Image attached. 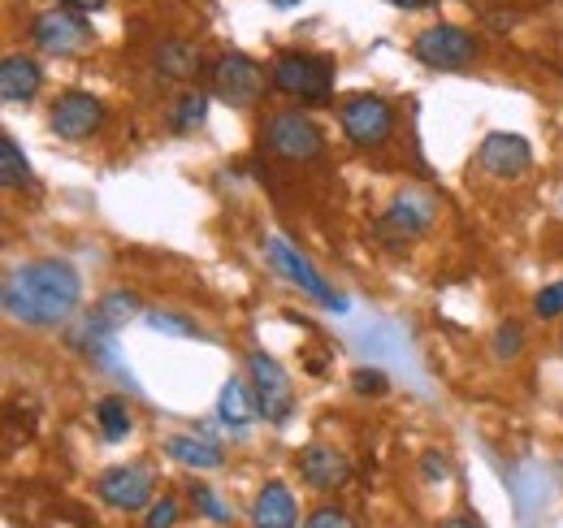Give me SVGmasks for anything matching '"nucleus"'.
<instances>
[{
    "instance_id": "nucleus-12",
    "label": "nucleus",
    "mask_w": 563,
    "mask_h": 528,
    "mask_svg": "<svg viewBox=\"0 0 563 528\" xmlns=\"http://www.w3.org/2000/svg\"><path fill=\"white\" fill-rule=\"evenodd\" d=\"M295 468H299L303 485L317 490V494H334V490H343V485L352 481V460H347L339 447H325V442L303 447Z\"/></svg>"
},
{
    "instance_id": "nucleus-22",
    "label": "nucleus",
    "mask_w": 563,
    "mask_h": 528,
    "mask_svg": "<svg viewBox=\"0 0 563 528\" xmlns=\"http://www.w3.org/2000/svg\"><path fill=\"white\" fill-rule=\"evenodd\" d=\"M26 183H31V165H26L22 147H18L9 134H0V187H4V191H18V187H26Z\"/></svg>"
},
{
    "instance_id": "nucleus-30",
    "label": "nucleus",
    "mask_w": 563,
    "mask_h": 528,
    "mask_svg": "<svg viewBox=\"0 0 563 528\" xmlns=\"http://www.w3.org/2000/svg\"><path fill=\"white\" fill-rule=\"evenodd\" d=\"M386 373L382 369H355L352 373V391L355 395H386Z\"/></svg>"
},
{
    "instance_id": "nucleus-6",
    "label": "nucleus",
    "mask_w": 563,
    "mask_h": 528,
    "mask_svg": "<svg viewBox=\"0 0 563 528\" xmlns=\"http://www.w3.org/2000/svg\"><path fill=\"white\" fill-rule=\"evenodd\" d=\"M247 382H252L256 403H261V420L286 425L295 411V386H290V373L269 351H247Z\"/></svg>"
},
{
    "instance_id": "nucleus-28",
    "label": "nucleus",
    "mask_w": 563,
    "mask_h": 528,
    "mask_svg": "<svg viewBox=\"0 0 563 528\" xmlns=\"http://www.w3.org/2000/svg\"><path fill=\"white\" fill-rule=\"evenodd\" d=\"M533 317L538 321H560L563 317V282H551L533 295Z\"/></svg>"
},
{
    "instance_id": "nucleus-27",
    "label": "nucleus",
    "mask_w": 563,
    "mask_h": 528,
    "mask_svg": "<svg viewBox=\"0 0 563 528\" xmlns=\"http://www.w3.org/2000/svg\"><path fill=\"white\" fill-rule=\"evenodd\" d=\"M178 520H183V503L174 494L152 498V507L143 512V528H178Z\"/></svg>"
},
{
    "instance_id": "nucleus-36",
    "label": "nucleus",
    "mask_w": 563,
    "mask_h": 528,
    "mask_svg": "<svg viewBox=\"0 0 563 528\" xmlns=\"http://www.w3.org/2000/svg\"><path fill=\"white\" fill-rule=\"evenodd\" d=\"M560 351H563V330H560Z\"/></svg>"
},
{
    "instance_id": "nucleus-32",
    "label": "nucleus",
    "mask_w": 563,
    "mask_h": 528,
    "mask_svg": "<svg viewBox=\"0 0 563 528\" xmlns=\"http://www.w3.org/2000/svg\"><path fill=\"white\" fill-rule=\"evenodd\" d=\"M62 9H74V13H96V9H104V0H57Z\"/></svg>"
},
{
    "instance_id": "nucleus-4",
    "label": "nucleus",
    "mask_w": 563,
    "mask_h": 528,
    "mask_svg": "<svg viewBox=\"0 0 563 528\" xmlns=\"http://www.w3.org/2000/svg\"><path fill=\"white\" fill-rule=\"evenodd\" d=\"M412 57L429 69H446V74H460L482 57V44L464 31V26H451V22H438V26H424L421 35L412 40Z\"/></svg>"
},
{
    "instance_id": "nucleus-26",
    "label": "nucleus",
    "mask_w": 563,
    "mask_h": 528,
    "mask_svg": "<svg viewBox=\"0 0 563 528\" xmlns=\"http://www.w3.org/2000/svg\"><path fill=\"white\" fill-rule=\"evenodd\" d=\"M494 346V360H503V364H511V360H520L525 355V326L520 321H503L490 338Z\"/></svg>"
},
{
    "instance_id": "nucleus-33",
    "label": "nucleus",
    "mask_w": 563,
    "mask_h": 528,
    "mask_svg": "<svg viewBox=\"0 0 563 528\" xmlns=\"http://www.w3.org/2000/svg\"><path fill=\"white\" fill-rule=\"evenodd\" d=\"M442 528H482L473 516H451V520H442Z\"/></svg>"
},
{
    "instance_id": "nucleus-10",
    "label": "nucleus",
    "mask_w": 563,
    "mask_h": 528,
    "mask_svg": "<svg viewBox=\"0 0 563 528\" xmlns=\"http://www.w3.org/2000/svg\"><path fill=\"white\" fill-rule=\"evenodd\" d=\"M48 127L57 139L66 143H82L104 127V105L91 96V91H66L53 100V113H48Z\"/></svg>"
},
{
    "instance_id": "nucleus-25",
    "label": "nucleus",
    "mask_w": 563,
    "mask_h": 528,
    "mask_svg": "<svg viewBox=\"0 0 563 528\" xmlns=\"http://www.w3.org/2000/svg\"><path fill=\"white\" fill-rule=\"evenodd\" d=\"M191 507H196L200 520H212V525H230V520H234L230 503H221L212 485H191Z\"/></svg>"
},
{
    "instance_id": "nucleus-3",
    "label": "nucleus",
    "mask_w": 563,
    "mask_h": 528,
    "mask_svg": "<svg viewBox=\"0 0 563 528\" xmlns=\"http://www.w3.org/2000/svg\"><path fill=\"white\" fill-rule=\"evenodd\" d=\"M261 139L265 147L278 156V161H290V165H303V161H317L325 152V134L321 127L299 113V109H278L269 113V122L261 127Z\"/></svg>"
},
{
    "instance_id": "nucleus-17",
    "label": "nucleus",
    "mask_w": 563,
    "mask_h": 528,
    "mask_svg": "<svg viewBox=\"0 0 563 528\" xmlns=\"http://www.w3.org/2000/svg\"><path fill=\"white\" fill-rule=\"evenodd\" d=\"M217 420L234 433H243L252 420H261V403H256V391L247 377H230L217 395Z\"/></svg>"
},
{
    "instance_id": "nucleus-16",
    "label": "nucleus",
    "mask_w": 563,
    "mask_h": 528,
    "mask_svg": "<svg viewBox=\"0 0 563 528\" xmlns=\"http://www.w3.org/2000/svg\"><path fill=\"white\" fill-rule=\"evenodd\" d=\"M252 528H299V503H295L290 485L269 481L252 498Z\"/></svg>"
},
{
    "instance_id": "nucleus-1",
    "label": "nucleus",
    "mask_w": 563,
    "mask_h": 528,
    "mask_svg": "<svg viewBox=\"0 0 563 528\" xmlns=\"http://www.w3.org/2000/svg\"><path fill=\"white\" fill-rule=\"evenodd\" d=\"M0 304H4V317L9 321L31 326V330H53V326H66L74 312H78V304H82V277H78V268L70 261L40 256V261L18 264L4 277Z\"/></svg>"
},
{
    "instance_id": "nucleus-7",
    "label": "nucleus",
    "mask_w": 563,
    "mask_h": 528,
    "mask_svg": "<svg viewBox=\"0 0 563 528\" xmlns=\"http://www.w3.org/2000/svg\"><path fill=\"white\" fill-rule=\"evenodd\" d=\"M31 44H35L40 53H48V57H74V53H82V48L91 44V22H87L82 13H74V9L53 4V9L35 13V22H31Z\"/></svg>"
},
{
    "instance_id": "nucleus-21",
    "label": "nucleus",
    "mask_w": 563,
    "mask_h": 528,
    "mask_svg": "<svg viewBox=\"0 0 563 528\" xmlns=\"http://www.w3.org/2000/svg\"><path fill=\"white\" fill-rule=\"evenodd\" d=\"M205 118H209V96L205 91H183L169 109V131L191 134L196 127H205Z\"/></svg>"
},
{
    "instance_id": "nucleus-5",
    "label": "nucleus",
    "mask_w": 563,
    "mask_h": 528,
    "mask_svg": "<svg viewBox=\"0 0 563 528\" xmlns=\"http://www.w3.org/2000/svg\"><path fill=\"white\" fill-rule=\"evenodd\" d=\"M339 122H343V134L352 139V147H386L390 134H395V109L373 96V91H355L343 100L339 109Z\"/></svg>"
},
{
    "instance_id": "nucleus-9",
    "label": "nucleus",
    "mask_w": 563,
    "mask_h": 528,
    "mask_svg": "<svg viewBox=\"0 0 563 528\" xmlns=\"http://www.w3.org/2000/svg\"><path fill=\"white\" fill-rule=\"evenodd\" d=\"M96 494L104 507L113 512H147L152 507V494H156V476L143 468V463H118L109 472H100L96 481Z\"/></svg>"
},
{
    "instance_id": "nucleus-2",
    "label": "nucleus",
    "mask_w": 563,
    "mask_h": 528,
    "mask_svg": "<svg viewBox=\"0 0 563 528\" xmlns=\"http://www.w3.org/2000/svg\"><path fill=\"white\" fill-rule=\"evenodd\" d=\"M269 82L278 87L282 96L290 100H312V105H325L334 96V62L321 57V53H278L274 66H269Z\"/></svg>"
},
{
    "instance_id": "nucleus-15",
    "label": "nucleus",
    "mask_w": 563,
    "mask_h": 528,
    "mask_svg": "<svg viewBox=\"0 0 563 528\" xmlns=\"http://www.w3.org/2000/svg\"><path fill=\"white\" fill-rule=\"evenodd\" d=\"M44 87V69L26 53H9L0 62V100L4 105H31Z\"/></svg>"
},
{
    "instance_id": "nucleus-13",
    "label": "nucleus",
    "mask_w": 563,
    "mask_h": 528,
    "mask_svg": "<svg viewBox=\"0 0 563 528\" xmlns=\"http://www.w3.org/2000/svg\"><path fill=\"white\" fill-rule=\"evenodd\" d=\"M477 165H482V174H490V178H520V174H529V165H533V147L520 139V134L511 131H494L482 139V147H477Z\"/></svg>"
},
{
    "instance_id": "nucleus-19",
    "label": "nucleus",
    "mask_w": 563,
    "mask_h": 528,
    "mask_svg": "<svg viewBox=\"0 0 563 528\" xmlns=\"http://www.w3.org/2000/svg\"><path fill=\"white\" fill-rule=\"evenodd\" d=\"M152 66L161 78H196V69H200V48H191V44H183V40H165L156 53H152Z\"/></svg>"
},
{
    "instance_id": "nucleus-11",
    "label": "nucleus",
    "mask_w": 563,
    "mask_h": 528,
    "mask_svg": "<svg viewBox=\"0 0 563 528\" xmlns=\"http://www.w3.org/2000/svg\"><path fill=\"white\" fill-rule=\"evenodd\" d=\"M433 217H438L433 196H424V191H404V196L386 208V217L377 221V230H382L386 239H395V243H412V239L429 234Z\"/></svg>"
},
{
    "instance_id": "nucleus-14",
    "label": "nucleus",
    "mask_w": 563,
    "mask_h": 528,
    "mask_svg": "<svg viewBox=\"0 0 563 528\" xmlns=\"http://www.w3.org/2000/svg\"><path fill=\"white\" fill-rule=\"evenodd\" d=\"M269 261L286 273V282H290V286H299V290H303V295H312L317 304H325V308H334V312H343V308H347V299H343V295H334V290H330V282H325L312 264L303 261L286 239H269Z\"/></svg>"
},
{
    "instance_id": "nucleus-31",
    "label": "nucleus",
    "mask_w": 563,
    "mask_h": 528,
    "mask_svg": "<svg viewBox=\"0 0 563 528\" xmlns=\"http://www.w3.org/2000/svg\"><path fill=\"white\" fill-rule=\"evenodd\" d=\"M421 468L429 481H446V476H451V463H446V455H438V451H424Z\"/></svg>"
},
{
    "instance_id": "nucleus-20",
    "label": "nucleus",
    "mask_w": 563,
    "mask_h": 528,
    "mask_svg": "<svg viewBox=\"0 0 563 528\" xmlns=\"http://www.w3.org/2000/svg\"><path fill=\"white\" fill-rule=\"evenodd\" d=\"M96 425H100V433L109 438V442H122L126 433H131V403L122 395H104L96 403Z\"/></svg>"
},
{
    "instance_id": "nucleus-8",
    "label": "nucleus",
    "mask_w": 563,
    "mask_h": 528,
    "mask_svg": "<svg viewBox=\"0 0 563 528\" xmlns=\"http://www.w3.org/2000/svg\"><path fill=\"white\" fill-rule=\"evenodd\" d=\"M261 87H265V69H261V62H252L247 53H221L212 62V96L221 105L247 109V105L261 100Z\"/></svg>"
},
{
    "instance_id": "nucleus-34",
    "label": "nucleus",
    "mask_w": 563,
    "mask_h": 528,
    "mask_svg": "<svg viewBox=\"0 0 563 528\" xmlns=\"http://www.w3.org/2000/svg\"><path fill=\"white\" fill-rule=\"evenodd\" d=\"M386 4H395V9H408V13H412V9H429L433 0H386Z\"/></svg>"
},
{
    "instance_id": "nucleus-35",
    "label": "nucleus",
    "mask_w": 563,
    "mask_h": 528,
    "mask_svg": "<svg viewBox=\"0 0 563 528\" xmlns=\"http://www.w3.org/2000/svg\"><path fill=\"white\" fill-rule=\"evenodd\" d=\"M269 4H278V9H290V4H299V0H269Z\"/></svg>"
},
{
    "instance_id": "nucleus-18",
    "label": "nucleus",
    "mask_w": 563,
    "mask_h": 528,
    "mask_svg": "<svg viewBox=\"0 0 563 528\" xmlns=\"http://www.w3.org/2000/svg\"><path fill=\"white\" fill-rule=\"evenodd\" d=\"M165 455L174 463H183V468H196V472H212V468L225 463V451L217 442H209V438H200V433H174V438H165Z\"/></svg>"
},
{
    "instance_id": "nucleus-23",
    "label": "nucleus",
    "mask_w": 563,
    "mask_h": 528,
    "mask_svg": "<svg viewBox=\"0 0 563 528\" xmlns=\"http://www.w3.org/2000/svg\"><path fill=\"white\" fill-rule=\"evenodd\" d=\"M96 312L113 326V330H122L126 321H135V317H143V304L135 290H109L100 304H96Z\"/></svg>"
},
{
    "instance_id": "nucleus-24",
    "label": "nucleus",
    "mask_w": 563,
    "mask_h": 528,
    "mask_svg": "<svg viewBox=\"0 0 563 528\" xmlns=\"http://www.w3.org/2000/svg\"><path fill=\"white\" fill-rule=\"evenodd\" d=\"M143 321H147V330H156V333H174V338H205V330H200L187 312H174V308H152V312H143Z\"/></svg>"
},
{
    "instance_id": "nucleus-29",
    "label": "nucleus",
    "mask_w": 563,
    "mask_h": 528,
    "mask_svg": "<svg viewBox=\"0 0 563 528\" xmlns=\"http://www.w3.org/2000/svg\"><path fill=\"white\" fill-rule=\"evenodd\" d=\"M303 528H355V520L343 512V507H334V503H321V507H312L308 512V520Z\"/></svg>"
}]
</instances>
